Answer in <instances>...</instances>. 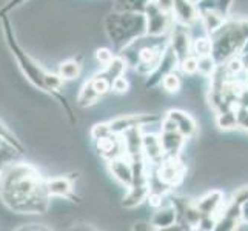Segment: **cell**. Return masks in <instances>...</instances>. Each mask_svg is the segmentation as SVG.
<instances>
[{
	"label": "cell",
	"mask_w": 248,
	"mask_h": 231,
	"mask_svg": "<svg viewBox=\"0 0 248 231\" xmlns=\"http://www.w3.org/2000/svg\"><path fill=\"white\" fill-rule=\"evenodd\" d=\"M100 99L102 97L96 92V90L93 88L90 80H87L82 85V88L78 94V100H76V104H78V107H80V108H90L93 105H96Z\"/></svg>",
	"instance_id": "22"
},
{
	"label": "cell",
	"mask_w": 248,
	"mask_h": 231,
	"mask_svg": "<svg viewBox=\"0 0 248 231\" xmlns=\"http://www.w3.org/2000/svg\"><path fill=\"white\" fill-rule=\"evenodd\" d=\"M74 184L76 177L73 174L51 177L46 179V191L49 198H61L71 202H79L78 196L74 193Z\"/></svg>",
	"instance_id": "11"
},
{
	"label": "cell",
	"mask_w": 248,
	"mask_h": 231,
	"mask_svg": "<svg viewBox=\"0 0 248 231\" xmlns=\"http://www.w3.org/2000/svg\"><path fill=\"white\" fill-rule=\"evenodd\" d=\"M193 54L196 57L211 56L213 54V40L210 34L193 37Z\"/></svg>",
	"instance_id": "23"
},
{
	"label": "cell",
	"mask_w": 248,
	"mask_h": 231,
	"mask_svg": "<svg viewBox=\"0 0 248 231\" xmlns=\"http://www.w3.org/2000/svg\"><path fill=\"white\" fill-rule=\"evenodd\" d=\"M0 139L5 140L6 143H10L11 147H14L17 151H19V154L25 153V147L20 142V139L17 138V136L10 130V126H6V123H3L2 121H0Z\"/></svg>",
	"instance_id": "27"
},
{
	"label": "cell",
	"mask_w": 248,
	"mask_h": 231,
	"mask_svg": "<svg viewBox=\"0 0 248 231\" xmlns=\"http://www.w3.org/2000/svg\"><path fill=\"white\" fill-rule=\"evenodd\" d=\"M116 56L117 54H114V51L109 48H97L96 49V61L100 65V68H105L107 65H109Z\"/></svg>",
	"instance_id": "30"
},
{
	"label": "cell",
	"mask_w": 248,
	"mask_h": 231,
	"mask_svg": "<svg viewBox=\"0 0 248 231\" xmlns=\"http://www.w3.org/2000/svg\"><path fill=\"white\" fill-rule=\"evenodd\" d=\"M177 70L181 71L182 76L186 77H196L199 74V59L194 54L186 56L182 61H179V66Z\"/></svg>",
	"instance_id": "25"
},
{
	"label": "cell",
	"mask_w": 248,
	"mask_h": 231,
	"mask_svg": "<svg viewBox=\"0 0 248 231\" xmlns=\"http://www.w3.org/2000/svg\"><path fill=\"white\" fill-rule=\"evenodd\" d=\"M104 32L113 49L121 51L136 39L147 34L143 13L111 10L104 17Z\"/></svg>",
	"instance_id": "3"
},
{
	"label": "cell",
	"mask_w": 248,
	"mask_h": 231,
	"mask_svg": "<svg viewBox=\"0 0 248 231\" xmlns=\"http://www.w3.org/2000/svg\"><path fill=\"white\" fill-rule=\"evenodd\" d=\"M199 59V74L201 77H213V74L216 73L219 63L216 62V59L213 56H203L198 57Z\"/></svg>",
	"instance_id": "28"
},
{
	"label": "cell",
	"mask_w": 248,
	"mask_h": 231,
	"mask_svg": "<svg viewBox=\"0 0 248 231\" xmlns=\"http://www.w3.org/2000/svg\"><path fill=\"white\" fill-rule=\"evenodd\" d=\"M17 231H22V230H34V231H37V230H53L51 227H45V224H25L23 227H19V228H16Z\"/></svg>",
	"instance_id": "35"
},
{
	"label": "cell",
	"mask_w": 248,
	"mask_h": 231,
	"mask_svg": "<svg viewBox=\"0 0 248 231\" xmlns=\"http://www.w3.org/2000/svg\"><path fill=\"white\" fill-rule=\"evenodd\" d=\"M0 23H2L5 44L8 48H10L11 54L14 56L17 65H19L23 76L27 77V80L32 85V87H36L42 92H46L53 99H56L59 104H61V107L65 109V113H66L68 119H70V122L73 125H76L78 119H76V116H74V111H73L71 105L68 104L66 97L61 92V88H62L65 80L59 76V73L56 74V73L46 71L44 66H42L39 62L34 61L27 51L22 48V45L17 42V37H16V32H14L10 17L8 15L2 17V19H0Z\"/></svg>",
	"instance_id": "2"
},
{
	"label": "cell",
	"mask_w": 248,
	"mask_h": 231,
	"mask_svg": "<svg viewBox=\"0 0 248 231\" xmlns=\"http://www.w3.org/2000/svg\"><path fill=\"white\" fill-rule=\"evenodd\" d=\"M151 224L155 230H168L177 225V210L173 202L168 200L162 207L156 208L151 216Z\"/></svg>",
	"instance_id": "17"
},
{
	"label": "cell",
	"mask_w": 248,
	"mask_h": 231,
	"mask_svg": "<svg viewBox=\"0 0 248 231\" xmlns=\"http://www.w3.org/2000/svg\"><path fill=\"white\" fill-rule=\"evenodd\" d=\"M151 193L150 182L147 184H133L130 188H126L124 199H122V207L125 210H136L139 208L142 203L148 200V196Z\"/></svg>",
	"instance_id": "16"
},
{
	"label": "cell",
	"mask_w": 248,
	"mask_h": 231,
	"mask_svg": "<svg viewBox=\"0 0 248 231\" xmlns=\"http://www.w3.org/2000/svg\"><path fill=\"white\" fill-rule=\"evenodd\" d=\"M143 15H145V25H147L148 36H168V32L174 23L173 14H168L159 10L156 3L151 0L147 5V8H145Z\"/></svg>",
	"instance_id": "5"
},
{
	"label": "cell",
	"mask_w": 248,
	"mask_h": 231,
	"mask_svg": "<svg viewBox=\"0 0 248 231\" xmlns=\"http://www.w3.org/2000/svg\"><path fill=\"white\" fill-rule=\"evenodd\" d=\"M142 154L147 159L150 165L157 167L162 160L165 159V153L160 143L159 133H153L143 130V139H142Z\"/></svg>",
	"instance_id": "13"
},
{
	"label": "cell",
	"mask_w": 248,
	"mask_h": 231,
	"mask_svg": "<svg viewBox=\"0 0 248 231\" xmlns=\"http://www.w3.org/2000/svg\"><path fill=\"white\" fill-rule=\"evenodd\" d=\"M241 219L242 225H248V200L241 205Z\"/></svg>",
	"instance_id": "36"
},
{
	"label": "cell",
	"mask_w": 248,
	"mask_h": 231,
	"mask_svg": "<svg viewBox=\"0 0 248 231\" xmlns=\"http://www.w3.org/2000/svg\"><path fill=\"white\" fill-rule=\"evenodd\" d=\"M201 2H202V0H193V3H196V5L201 3Z\"/></svg>",
	"instance_id": "38"
},
{
	"label": "cell",
	"mask_w": 248,
	"mask_h": 231,
	"mask_svg": "<svg viewBox=\"0 0 248 231\" xmlns=\"http://www.w3.org/2000/svg\"><path fill=\"white\" fill-rule=\"evenodd\" d=\"M159 87L162 88V91L167 92V94H171V96H176V94H179L184 88V80H182L181 71L173 70V71H170L168 74H165Z\"/></svg>",
	"instance_id": "20"
},
{
	"label": "cell",
	"mask_w": 248,
	"mask_h": 231,
	"mask_svg": "<svg viewBox=\"0 0 248 231\" xmlns=\"http://www.w3.org/2000/svg\"><path fill=\"white\" fill-rule=\"evenodd\" d=\"M59 76L62 77L63 80H74L78 79L82 73V62L79 57H73V59H66V61L59 63Z\"/></svg>",
	"instance_id": "21"
},
{
	"label": "cell",
	"mask_w": 248,
	"mask_h": 231,
	"mask_svg": "<svg viewBox=\"0 0 248 231\" xmlns=\"http://www.w3.org/2000/svg\"><path fill=\"white\" fill-rule=\"evenodd\" d=\"M108 173L114 181L122 188H130L134 181V171H133V162L131 159L124 154V156L114 157L107 162Z\"/></svg>",
	"instance_id": "9"
},
{
	"label": "cell",
	"mask_w": 248,
	"mask_h": 231,
	"mask_svg": "<svg viewBox=\"0 0 248 231\" xmlns=\"http://www.w3.org/2000/svg\"><path fill=\"white\" fill-rule=\"evenodd\" d=\"M241 56H242V57L248 56V39L245 40V44H244V46H242V49H241Z\"/></svg>",
	"instance_id": "37"
},
{
	"label": "cell",
	"mask_w": 248,
	"mask_h": 231,
	"mask_svg": "<svg viewBox=\"0 0 248 231\" xmlns=\"http://www.w3.org/2000/svg\"><path fill=\"white\" fill-rule=\"evenodd\" d=\"M131 230H134V231H151V230H155V227H153L151 220L140 219V220H134L133 222Z\"/></svg>",
	"instance_id": "33"
},
{
	"label": "cell",
	"mask_w": 248,
	"mask_h": 231,
	"mask_svg": "<svg viewBox=\"0 0 248 231\" xmlns=\"http://www.w3.org/2000/svg\"><path fill=\"white\" fill-rule=\"evenodd\" d=\"M247 133H248V130H247Z\"/></svg>",
	"instance_id": "39"
},
{
	"label": "cell",
	"mask_w": 248,
	"mask_h": 231,
	"mask_svg": "<svg viewBox=\"0 0 248 231\" xmlns=\"http://www.w3.org/2000/svg\"><path fill=\"white\" fill-rule=\"evenodd\" d=\"M96 150L99 153V156L102 159H105L107 162L119 157V156H124L125 154V147H124V140H122V136H117L114 133H111L108 136L102 139L96 140Z\"/></svg>",
	"instance_id": "14"
},
{
	"label": "cell",
	"mask_w": 248,
	"mask_h": 231,
	"mask_svg": "<svg viewBox=\"0 0 248 231\" xmlns=\"http://www.w3.org/2000/svg\"><path fill=\"white\" fill-rule=\"evenodd\" d=\"M181 157H165L157 165L155 173L171 190L181 185L186 174V165L184 164Z\"/></svg>",
	"instance_id": "7"
},
{
	"label": "cell",
	"mask_w": 248,
	"mask_h": 231,
	"mask_svg": "<svg viewBox=\"0 0 248 231\" xmlns=\"http://www.w3.org/2000/svg\"><path fill=\"white\" fill-rule=\"evenodd\" d=\"M153 2L156 3V6L159 10L165 11L168 14H173V10H174V0H153Z\"/></svg>",
	"instance_id": "34"
},
{
	"label": "cell",
	"mask_w": 248,
	"mask_h": 231,
	"mask_svg": "<svg viewBox=\"0 0 248 231\" xmlns=\"http://www.w3.org/2000/svg\"><path fill=\"white\" fill-rule=\"evenodd\" d=\"M168 46L177 56L179 61H182L186 56L193 54V34L188 25L181 22L173 23L168 32Z\"/></svg>",
	"instance_id": "6"
},
{
	"label": "cell",
	"mask_w": 248,
	"mask_h": 231,
	"mask_svg": "<svg viewBox=\"0 0 248 231\" xmlns=\"http://www.w3.org/2000/svg\"><path fill=\"white\" fill-rule=\"evenodd\" d=\"M160 143L165 157H181L186 147V139L179 131H160Z\"/></svg>",
	"instance_id": "15"
},
{
	"label": "cell",
	"mask_w": 248,
	"mask_h": 231,
	"mask_svg": "<svg viewBox=\"0 0 248 231\" xmlns=\"http://www.w3.org/2000/svg\"><path fill=\"white\" fill-rule=\"evenodd\" d=\"M225 20H227V17L216 10L199 11V23L202 25L203 31L210 34V36L213 32H216L222 25H224Z\"/></svg>",
	"instance_id": "19"
},
{
	"label": "cell",
	"mask_w": 248,
	"mask_h": 231,
	"mask_svg": "<svg viewBox=\"0 0 248 231\" xmlns=\"http://www.w3.org/2000/svg\"><path fill=\"white\" fill-rule=\"evenodd\" d=\"M111 134V128H109V122H99L96 123L93 128H91V131H90V136H91V139L96 142L97 139H102V138H105V136Z\"/></svg>",
	"instance_id": "31"
},
{
	"label": "cell",
	"mask_w": 248,
	"mask_h": 231,
	"mask_svg": "<svg viewBox=\"0 0 248 231\" xmlns=\"http://www.w3.org/2000/svg\"><path fill=\"white\" fill-rule=\"evenodd\" d=\"M130 90H131V82L125 74L116 77V79L111 82V91L119 94V96H125V94L130 92Z\"/></svg>",
	"instance_id": "29"
},
{
	"label": "cell",
	"mask_w": 248,
	"mask_h": 231,
	"mask_svg": "<svg viewBox=\"0 0 248 231\" xmlns=\"http://www.w3.org/2000/svg\"><path fill=\"white\" fill-rule=\"evenodd\" d=\"M248 39V17H236L230 19L211 34L213 40V57L220 65L227 62L230 57L241 54V49Z\"/></svg>",
	"instance_id": "4"
},
{
	"label": "cell",
	"mask_w": 248,
	"mask_h": 231,
	"mask_svg": "<svg viewBox=\"0 0 248 231\" xmlns=\"http://www.w3.org/2000/svg\"><path fill=\"white\" fill-rule=\"evenodd\" d=\"M88 80H90V83L93 85V88L96 90V92L99 94L100 97H104V96H107L108 92H111V80L102 71H99L97 74H94Z\"/></svg>",
	"instance_id": "26"
},
{
	"label": "cell",
	"mask_w": 248,
	"mask_h": 231,
	"mask_svg": "<svg viewBox=\"0 0 248 231\" xmlns=\"http://www.w3.org/2000/svg\"><path fill=\"white\" fill-rule=\"evenodd\" d=\"M194 203L202 215L219 217L225 208L227 200H225L224 191L219 190V188H213V190H208L207 193L199 196V198L194 200Z\"/></svg>",
	"instance_id": "10"
},
{
	"label": "cell",
	"mask_w": 248,
	"mask_h": 231,
	"mask_svg": "<svg viewBox=\"0 0 248 231\" xmlns=\"http://www.w3.org/2000/svg\"><path fill=\"white\" fill-rule=\"evenodd\" d=\"M46 177L27 162H10L0 169V200L19 215H44L49 207Z\"/></svg>",
	"instance_id": "1"
},
{
	"label": "cell",
	"mask_w": 248,
	"mask_h": 231,
	"mask_svg": "<svg viewBox=\"0 0 248 231\" xmlns=\"http://www.w3.org/2000/svg\"><path fill=\"white\" fill-rule=\"evenodd\" d=\"M173 17L176 22L191 27L193 23L199 20V10L198 5L193 3V0H174Z\"/></svg>",
	"instance_id": "18"
},
{
	"label": "cell",
	"mask_w": 248,
	"mask_h": 231,
	"mask_svg": "<svg viewBox=\"0 0 248 231\" xmlns=\"http://www.w3.org/2000/svg\"><path fill=\"white\" fill-rule=\"evenodd\" d=\"M27 0H8V2L0 8V19L2 17H5V15H8L10 14L13 10H16V8H19L20 5H23Z\"/></svg>",
	"instance_id": "32"
},
{
	"label": "cell",
	"mask_w": 248,
	"mask_h": 231,
	"mask_svg": "<svg viewBox=\"0 0 248 231\" xmlns=\"http://www.w3.org/2000/svg\"><path fill=\"white\" fill-rule=\"evenodd\" d=\"M177 66H179V59H177V56L173 53V51H171V48L168 46L165 49L164 56H162L159 65L148 76H145V82H143L145 90L157 88L160 85V82H162V79H164V76L168 74L170 71L177 70Z\"/></svg>",
	"instance_id": "8"
},
{
	"label": "cell",
	"mask_w": 248,
	"mask_h": 231,
	"mask_svg": "<svg viewBox=\"0 0 248 231\" xmlns=\"http://www.w3.org/2000/svg\"><path fill=\"white\" fill-rule=\"evenodd\" d=\"M165 114L173 119L177 126V131L181 133L186 140H191L199 134L198 121H196V117H193L190 113H186L185 109H179V108L168 109Z\"/></svg>",
	"instance_id": "12"
},
{
	"label": "cell",
	"mask_w": 248,
	"mask_h": 231,
	"mask_svg": "<svg viewBox=\"0 0 248 231\" xmlns=\"http://www.w3.org/2000/svg\"><path fill=\"white\" fill-rule=\"evenodd\" d=\"M151 0H114L113 10L116 11H134L143 13Z\"/></svg>",
	"instance_id": "24"
}]
</instances>
